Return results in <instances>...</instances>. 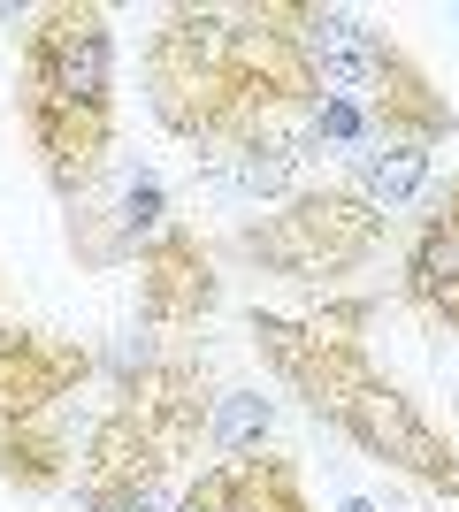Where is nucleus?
<instances>
[{
    "label": "nucleus",
    "instance_id": "nucleus-1",
    "mask_svg": "<svg viewBox=\"0 0 459 512\" xmlns=\"http://www.w3.org/2000/svg\"><path fill=\"white\" fill-rule=\"evenodd\" d=\"M306 0H176L146 31V100L153 123L192 161L253 146L306 153Z\"/></svg>",
    "mask_w": 459,
    "mask_h": 512
},
{
    "label": "nucleus",
    "instance_id": "nucleus-2",
    "mask_svg": "<svg viewBox=\"0 0 459 512\" xmlns=\"http://www.w3.org/2000/svg\"><path fill=\"white\" fill-rule=\"evenodd\" d=\"M375 299H322L314 314H245V337L268 360V375L299 398L322 428H337L360 459L421 482L429 497L459 505V436H444L406 390L368 360Z\"/></svg>",
    "mask_w": 459,
    "mask_h": 512
},
{
    "label": "nucleus",
    "instance_id": "nucleus-3",
    "mask_svg": "<svg viewBox=\"0 0 459 512\" xmlns=\"http://www.w3.org/2000/svg\"><path fill=\"white\" fill-rule=\"evenodd\" d=\"M16 115L39 153L46 192L85 199L115 169V23L92 0L23 8L16 54Z\"/></svg>",
    "mask_w": 459,
    "mask_h": 512
},
{
    "label": "nucleus",
    "instance_id": "nucleus-4",
    "mask_svg": "<svg viewBox=\"0 0 459 512\" xmlns=\"http://www.w3.org/2000/svg\"><path fill=\"white\" fill-rule=\"evenodd\" d=\"M215 375L192 352H146L123 367L115 398L100 406L92 436L77 444L69 497L85 512H161V497L184 482V467L207 444Z\"/></svg>",
    "mask_w": 459,
    "mask_h": 512
},
{
    "label": "nucleus",
    "instance_id": "nucleus-5",
    "mask_svg": "<svg viewBox=\"0 0 459 512\" xmlns=\"http://www.w3.org/2000/svg\"><path fill=\"white\" fill-rule=\"evenodd\" d=\"M306 62H314L322 100H337V107L360 115L368 153L375 146L437 153L444 138H459V115H452V100H444V85L383 31V23L360 16V8L306 0Z\"/></svg>",
    "mask_w": 459,
    "mask_h": 512
},
{
    "label": "nucleus",
    "instance_id": "nucleus-6",
    "mask_svg": "<svg viewBox=\"0 0 459 512\" xmlns=\"http://www.w3.org/2000/svg\"><path fill=\"white\" fill-rule=\"evenodd\" d=\"M383 214L352 192L345 176H322V184H299L291 199L261 214V222H238L230 230V253L245 268H261L276 283H299V291H337L345 276H360L375 253H383Z\"/></svg>",
    "mask_w": 459,
    "mask_h": 512
},
{
    "label": "nucleus",
    "instance_id": "nucleus-7",
    "mask_svg": "<svg viewBox=\"0 0 459 512\" xmlns=\"http://www.w3.org/2000/svg\"><path fill=\"white\" fill-rule=\"evenodd\" d=\"M62 214H69V260H77V268H92V276L131 268L153 237L176 222L169 184H161L153 169H108L85 199H69Z\"/></svg>",
    "mask_w": 459,
    "mask_h": 512
},
{
    "label": "nucleus",
    "instance_id": "nucleus-8",
    "mask_svg": "<svg viewBox=\"0 0 459 512\" xmlns=\"http://www.w3.org/2000/svg\"><path fill=\"white\" fill-rule=\"evenodd\" d=\"M100 375V352L85 337H54V329H16L0 321V436L39 421L54 406H77Z\"/></svg>",
    "mask_w": 459,
    "mask_h": 512
},
{
    "label": "nucleus",
    "instance_id": "nucleus-9",
    "mask_svg": "<svg viewBox=\"0 0 459 512\" xmlns=\"http://www.w3.org/2000/svg\"><path fill=\"white\" fill-rule=\"evenodd\" d=\"M131 268H138V321H146V329H199V321L222 306L215 245H207L192 222H169Z\"/></svg>",
    "mask_w": 459,
    "mask_h": 512
},
{
    "label": "nucleus",
    "instance_id": "nucleus-10",
    "mask_svg": "<svg viewBox=\"0 0 459 512\" xmlns=\"http://www.w3.org/2000/svg\"><path fill=\"white\" fill-rule=\"evenodd\" d=\"M169 512H314L299 467L284 451H253V459H215L199 467L184 490H176Z\"/></svg>",
    "mask_w": 459,
    "mask_h": 512
},
{
    "label": "nucleus",
    "instance_id": "nucleus-11",
    "mask_svg": "<svg viewBox=\"0 0 459 512\" xmlns=\"http://www.w3.org/2000/svg\"><path fill=\"white\" fill-rule=\"evenodd\" d=\"M398 291L437 314L444 299L459 291V169L444 176V192L429 199V214L414 222V245H406V268H398Z\"/></svg>",
    "mask_w": 459,
    "mask_h": 512
},
{
    "label": "nucleus",
    "instance_id": "nucleus-12",
    "mask_svg": "<svg viewBox=\"0 0 459 512\" xmlns=\"http://www.w3.org/2000/svg\"><path fill=\"white\" fill-rule=\"evenodd\" d=\"M429 176H437V153H421V146H375V153H360V161H352L345 184L368 199L383 222H391V214H406L421 192H429Z\"/></svg>",
    "mask_w": 459,
    "mask_h": 512
},
{
    "label": "nucleus",
    "instance_id": "nucleus-13",
    "mask_svg": "<svg viewBox=\"0 0 459 512\" xmlns=\"http://www.w3.org/2000/svg\"><path fill=\"white\" fill-rule=\"evenodd\" d=\"M268 428H276V406L261 390H222L207 413V444H215V459H253V451H268Z\"/></svg>",
    "mask_w": 459,
    "mask_h": 512
},
{
    "label": "nucleus",
    "instance_id": "nucleus-14",
    "mask_svg": "<svg viewBox=\"0 0 459 512\" xmlns=\"http://www.w3.org/2000/svg\"><path fill=\"white\" fill-rule=\"evenodd\" d=\"M437 321H444V329H459V291H452V299L437 306Z\"/></svg>",
    "mask_w": 459,
    "mask_h": 512
},
{
    "label": "nucleus",
    "instance_id": "nucleus-15",
    "mask_svg": "<svg viewBox=\"0 0 459 512\" xmlns=\"http://www.w3.org/2000/svg\"><path fill=\"white\" fill-rule=\"evenodd\" d=\"M345 512H375V505H368V497H345Z\"/></svg>",
    "mask_w": 459,
    "mask_h": 512
}]
</instances>
